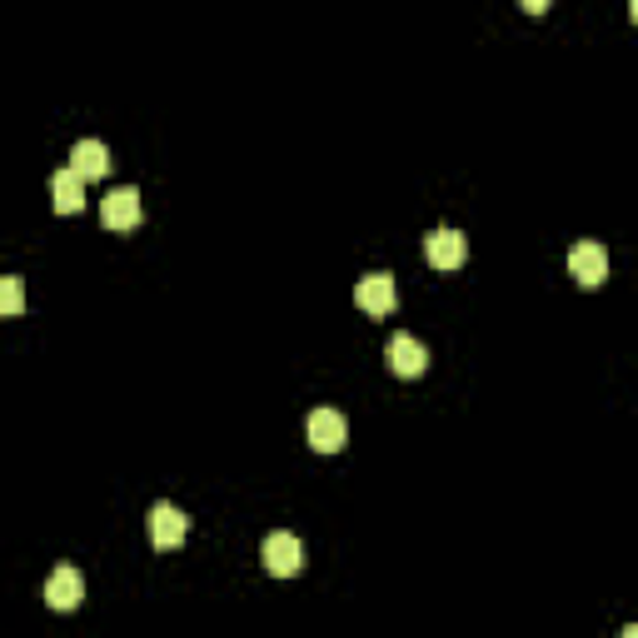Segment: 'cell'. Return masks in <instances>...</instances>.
Wrapping results in <instances>:
<instances>
[{"label":"cell","mask_w":638,"mask_h":638,"mask_svg":"<svg viewBox=\"0 0 638 638\" xmlns=\"http://www.w3.org/2000/svg\"><path fill=\"white\" fill-rule=\"evenodd\" d=\"M569 275L584 284V290L604 284L608 280V249L598 245V239H579V245L569 249Z\"/></svg>","instance_id":"cell-3"},{"label":"cell","mask_w":638,"mask_h":638,"mask_svg":"<svg viewBox=\"0 0 638 638\" xmlns=\"http://www.w3.org/2000/svg\"><path fill=\"white\" fill-rule=\"evenodd\" d=\"M0 310H5V314H21V310H25L21 275H5V280H0Z\"/></svg>","instance_id":"cell-12"},{"label":"cell","mask_w":638,"mask_h":638,"mask_svg":"<svg viewBox=\"0 0 638 638\" xmlns=\"http://www.w3.org/2000/svg\"><path fill=\"white\" fill-rule=\"evenodd\" d=\"M384 359H390V369L400 379H414V374H424V365H429V349H424L414 335H404V329H400V335L384 345Z\"/></svg>","instance_id":"cell-9"},{"label":"cell","mask_w":638,"mask_h":638,"mask_svg":"<svg viewBox=\"0 0 638 638\" xmlns=\"http://www.w3.org/2000/svg\"><path fill=\"white\" fill-rule=\"evenodd\" d=\"M618 638H638V624H628V628H624V634H618Z\"/></svg>","instance_id":"cell-13"},{"label":"cell","mask_w":638,"mask_h":638,"mask_svg":"<svg viewBox=\"0 0 638 638\" xmlns=\"http://www.w3.org/2000/svg\"><path fill=\"white\" fill-rule=\"evenodd\" d=\"M424 260H429L434 270H459V265L469 260V239L449 225L429 230V235H424Z\"/></svg>","instance_id":"cell-4"},{"label":"cell","mask_w":638,"mask_h":638,"mask_svg":"<svg viewBox=\"0 0 638 638\" xmlns=\"http://www.w3.org/2000/svg\"><path fill=\"white\" fill-rule=\"evenodd\" d=\"M628 15H634V21H638V0H634V5H628Z\"/></svg>","instance_id":"cell-14"},{"label":"cell","mask_w":638,"mask_h":638,"mask_svg":"<svg viewBox=\"0 0 638 638\" xmlns=\"http://www.w3.org/2000/svg\"><path fill=\"white\" fill-rule=\"evenodd\" d=\"M260 559H265V569H270L275 579H290V573H300V563H304V549H300V539H294V534L275 529L270 539H265Z\"/></svg>","instance_id":"cell-6"},{"label":"cell","mask_w":638,"mask_h":638,"mask_svg":"<svg viewBox=\"0 0 638 638\" xmlns=\"http://www.w3.org/2000/svg\"><path fill=\"white\" fill-rule=\"evenodd\" d=\"M70 170H76L80 180H100V175L110 170V150L100 141H76L70 145Z\"/></svg>","instance_id":"cell-11"},{"label":"cell","mask_w":638,"mask_h":638,"mask_svg":"<svg viewBox=\"0 0 638 638\" xmlns=\"http://www.w3.org/2000/svg\"><path fill=\"white\" fill-rule=\"evenodd\" d=\"M355 304L365 314H390L394 304H400V284H394V275L390 270H374V275H365V280L355 284Z\"/></svg>","instance_id":"cell-2"},{"label":"cell","mask_w":638,"mask_h":638,"mask_svg":"<svg viewBox=\"0 0 638 638\" xmlns=\"http://www.w3.org/2000/svg\"><path fill=\"white\" fill-rule=\"evenodd\" d=\"M51 205L60 210V215H76V210L86 205V180H80V175L70 170V165L51 175Z\"/></svg>","instance_id":"cell-10"},{"label":"cell","mask_w":638,"mask_h":638,"mask_svg":"<svg viewBox=\"0 0 638 638\" xmlns=\"http://www.w3.org/2000/svg\"><path fill=\"white\" fill-rule=\"evenodd\" d=\"M145 529H150V544L155 549H180L184 534H190V519H184L175 504H150V514H145Z\"/></svg>","instance_id":"cell-1"},{"label":"cell","mask_w":638,"mask_h":638,"mask_svg":"<svg viewBox=\"0 0 638 638\" xmlns=\"http://www.w3.org/2000/svg\"><path fill=\"white\" fill-rule=\"evenodd\" d=\"M100 220H105V230H135L141 225V190H135V184L110 190V195L100 200Z\"/></svg>","instance_id":"cell-7"},{"label":"cell","mask_w":638,"mask_h":638,"mask_svg":"<svg viewBox=\"0 0 638 638\" xmlns=\"http://www.w3.org/2000/svg\"><path fill=\"white\" fill-rule=\"evenodd\" d=\"M304 429H310V444L320 449V455H335V449H345V439H349V424H345L339 410H314Z\"/></svg>","instance_id":"cell-8"},{"label":"cell","mask_w":638,"mask_h":638,"mask_svg":"<svg viewBox=\"0 0 638 638\" xmlns=\"http://www.w3.org/2000/svg\"><path fill=\"white\" fill-rule=\"evenodd\" d=\"M80 598H86V579H80L76 563H60V569L51 573V584H45V604L55 608V614H70V608H80Z\"/></svg>","instance_id":"cell-5"}]
</instances>
